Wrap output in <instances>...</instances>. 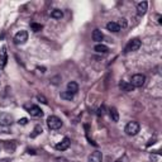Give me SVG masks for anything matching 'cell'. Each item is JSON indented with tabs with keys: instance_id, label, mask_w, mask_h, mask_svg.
<instances>
[{
	"instance_id": "1",
	"label": "cell",
	"mask_w": 162,
	"mask_h": 162,
	"mask_svg": "<svg viewBox=\"0 0 162 162\" xmlns=\"http://www.w3.org/2000/svg\"><path fill=\"white\" fill-rule=\"evenodd\" d=\"M47 125H48L49 129L56 131V129H60L62 127V120L56 115H49L47 118Z\"/></svg>"
},
{
	"instance_id": "2",
	"label": "cell",
	"mask_w": 162,
	"mask_h": 162,
	"mask_svg": "<svg viewBox=\"0 0 162 162\" xmlns=\"http://www.w3.org/2000/svg\"><path fill=\"white\" fill-rule=\"evenodd\" d=\"M139 129H141V125H139V123L138 122H134V120H132V122H129L128 124L125 125V129H124V132L128 135H135V134H138V132H139Z\"/></svg>"
},
{
	"instance_id": "3",
	"label": "cell",
	"mask_w": 162,
	"mask_h": 162,
	"mask_svg": "<svg viewBox=\"0 0 162 162\" xmlns=\"http://www.w3.org/2000/svg\"><path fill=\"white\" fill-rule=\"evenodd\" d=\"M131 81H132L131 85L133 87H142L144 85V82H146V76L143 73H135V75L132 76Z\"/></svg>"
},
{
	"instance_id": "4",
	"label": "cell",
	"mask_w": 162,
	"mask_h": 162,
	"mask_svg": "<svg viewBox=\"0 0 162 162\" xmlns=\"http://www.w3.org/2000/svg\"><path fill=\"white\" fill-rule=\"evenodd\" d=\"M141 46H142V42H141L138 38H133V39H131L128 42V45H127L125 52H135L141 48Z\"/></svg>"
},
{
	"instance_id": "5",
	"label": "cell",
	"mask_w": 162,
	"mask_h": 162,
	"mask_svg": "<svg viewBox=\"0 0 162 162\" xmlns=\"http://www.w3.org/2000/svg\"><path fill=\"white\" fill-rule=\"evenodd\" d=\"M14 123V118L9 113H0V125L10 127Z\"/></svg>"
},
{
	"instance_id": "6",
	"label": "cell",
	"mask_w": 162,
	"mask_h": 162,
	"mask_svg": "<svg viewBox=\"0 0 162 162\" xmlns=\"http://www.w3.org/2000/svg\"><path fill=\"white\" fill-rule=\"evenodd\" d=\"M28 41V32L27 31H19L18 33L14 36V43L15 45H24Z\"/></svg>"
},
{
	"instance_id": "7",
	"label": "cell",
	"mask_w": 162,
	"mask_h": 162,
	"mask_svg": "<svg viewBox=\"0 0 162 162\" xmlns=\"http://www.w3.org/2000/svg\"><path fill=\"white\" fill-rule=\"evenodd\" d=\"M25 108H27L28 113L31 114V117H43V110L41 109L38 105L36 104H32V105H25Z\"/></svg>"
},
{
	"instance_id": "8",
	"label": "cell",
	"mask_w": 162,
	"mask_h": 162,
	"mask_svg": "<svg viewBox=\"0 0 162 162\" xmlns=\"http://www.w3.org/2000/svg\"><path fill=\"white\" fill-rule=\"evenodd\" d=\"M70 144H71V139L69 137H65L60 143L56 144V149L57 151H66V149H69Z\"/></svg>"
},
{
	"instance_id": "9",
	"label": "cell",
	"mask_w": 162,
	"mask_h": 162,
	"mask_svg": "<svg viewBox=\"0 0 162 162\" xmlns=\"http://www.w3.org/2000/svg\"><path fill=\"white\" fill-rule=\"evenodd\" d=\"M103 161V153L100 151H95L87 157V162H101Z\"/></svg>"
},
{
	"instance_id": "10",
	"label": "cell",
	"mask_w": 162,
	"mask_h": 162,
	"mask_svg": "<svg viewBox=\"0 0 162 162\" xmlns=\"http://www.w3.org/2000/svg\"><path fill=\"white\" fill-rule=\"evenodd\" d=\"M148 9V3L147 1H141L137 4V13L138 15H144Z\"/></svg>"
},
{
	"instance_id": "11",
	"label": "cell",
	"mask_w": 162,
	"mask_h": 162,
	"mask_svg": "<svg viewBox=\"0 0 162 162\" xmlns=\"http://www.w3.org/2000/svg\"><path fill=\"white\" fill-rule=\"evenodd\" d=\"M4 148H5V151H7V152H10V153L15 152L17 142H15V141H5V142H4Z\"/></svg>"
},
{
	"instance_id": "12",
	"label": "cell",
	"mask_w": 162,
	"mask_h": 162,
	"mask_svg": "<svg viewBox=\"0 0 162 162\" xmlns=\"http://www.w3.org/2000/svg\"><path fill=\"white\" fill-rule=\"evenodd\" d=\"M119 89L122 91H124V93H131V91H133L134 87L131 85V82L128 81H120L119 82Z\"/></svg>"
},
{
	"instance_id": "13",
	"label": "cell",
	"mask_w": 162,
	"mask_h": 162,
	"mask_svg": "<svg viewBox=\"0 0 162 162\" xmlns=\"http://www.w3.org/2000/svg\"><path fill=\"white\" fill-rule=\"evenodd\" d=\"M67 91L71 93L72 95L77 94L79 93V84L76 81H70L69 84H67Z\"/></svg>"
},
{
	"instance_id": "14",
	"label": "cell",
	"mask_w": 162,
	"mask_h": 162,
	"mask_svg": "<svg viewBox=\"0 0 162 162\" xmlns=\"http://www.w3.org/2000/svg\"><path fill=\"white\" fill-rule=\"evenodd\" d=\"M91 37H93V41L94 42H101L103 39H104V34H103V32L100 31V29H94L93 34H91Z\"/></svg>"
},
{
	"instance_id": "15",
	"label": "cell",
	"mask_w": 162,
	"mask_h": 162,
	"mask_svg": "<svg viewBox=\"0 0 162 162\" xmlns=\"http://www.w3.org/2000/svg\"><path fill=\"white\" fill-rule=\"evenodd\" d=\"M109 117H110V119L113 120V122H118V120H119V111L117 110L115 107L109 108Z\"/></svg>"
},
{
	"instance_id": "16",
	"label": "cell",
	"mask_w": 162,
	"mask_h": 162,
	"mask_svg": "<svg viewBox=\"0 0 162 162\" xmlns=\"http://www.w3.org/2000/svg\"><path fill=\"white\" fill-rule=\"evenodd\" d=\"M94 51H95L96 53L105 55V53H108V52H109V47L105 46V45H103V43H99V45H96L95 47H94Z\"/></svg>"
},
{
	"instance_id": "17",
	"label": "cell",
	"mask_w": 162,
	"mask_h": 162,
	"mask_svg": "<svg viewBox=\"0 0 162 162\" xmlns=\"http://www.w3.org/2000/svg\"><path fill=\"white\" fill-rule=\"evenodd\" d=\"M107 29L109 32H113V33H118L120 31V27L118 25L117 22H109L107 23Z\"/></svg>"
},
{
	"instance_id": "18",
	"label": "cell",
	"mask_w": 162,
	"mask_h": 162,
	"mask_svg": "<svg viewBox=\"0 0 162 162\" xmlns=\"http://www.w3.org/2000/svg\"><path fill=\"white\" fill-rule=\"evenodd\" d=\"M0 61H1L3 66H5L8 62V52H7V48H5V47H3V48L0 49Z\"/></svg>"
},
{
	"instance_id": "19",
	"label": "cell",
	"mask_w": 162,
	"mask_h": 162,
	"mask_svg": "<svg viewBox=\"0 0 162 162\" xmlns=\"http://www.w3.org/2000/svg\"><path fill=\"white\" fill-rule=\"evenodd\" d=\"M51 17H52L53 19L60 20V19L63 18V11L61 10V9H57V8H56V9H53V10L51 11Z\"/></svg>"
},
{
	"instance_id": "20",
	"label": "cell",
	"mask_w": 162,
	"mask_h": 162,
	"mask_svg": "<svg viewBox=\"0 0 162 162\" xmlns=\"http://www.w3.org/2000/svg\"><path fill=\"white\" fill-rule=\"evenodd\" d=\"M42 132H43L42 125H41V124H37L36 127H34V129H33V133H31V138H36L37 135L42 134Z\"/></svg>"
},
{
	"instance_id": "21",
	"label": "cell",
	"mask_w": 162,
	"mask_h": 162,
	"mask_svg": "<svg viewBox=\"0 0 162 162\" xmlns=\"http://www.w3.org/2000/svg\"><path fill=\"white\" fill-rule=\"evenodd\" d=\"M60 96H61V99H63V100H72L75 95H72L71 93H69V91L66 90V91H62V93L60 94Z\"/></svg>"
},
{
	"instance_id": "22",
	"label": "cell",
	"mask_w": 162,
	"mask_h": 162,
	"mask_svg": "<svg viewBox=\"0 0 162 162\" xmlns=\"http://www.w3.org/2000/svg\"><path fill=\"white\" fill-rule=\"evenodd\" d=\"M31 29L34 32V33H37V32H41L43 29V25L39 24V23H32L31 24Z\"/></svg>"
},
{
	"instance_id": "23",
	"label": "cell",
	"mask_w": 162,
	"mask_h": 162,
	"mask_svg": "<svg viewBox=\"0 0 162 162\" xmlns=\"http://www.w3.org/2000/svg\"><path fill=\"white\" fill-rule=\"evenodd\" d=\"M118 25H119L120 28H127V25H128V22H127L125 18H122V19H119V23H118Z\"/></svg>"
},
{
	"instance_id": "24",
	"label": "cell",
	"mask_w": 162,
	"mask_h": 162,
	"mask_svg": "<svg viewBox=\"0 0 162 162\" xmlns=\"http://www.w3.org/2000/svg\"><path fill=\"white\" fill-rule=\"evenodd\" d=\"M105 110H107V109H105V105H101V107L98 109V115L99 117H103L105 114Z\"/></svg>"
},
{
	"instance_id": "25",
	"label": "cell",
	"mask_w": 162,
	"mask_h": 162,
	"mask_svg": "<svg viewBox=\"0 0 162 162\" xmlns=\"http://www.w3.org/2000/svg\"><path fill=\"white\" fill-rule=\"evenodd\" d=\"M37 100H38V101H41V103H42V104H48V101H47V99L45 98V96H43V95H37Z\"/></svg>"
},
{
	"instance_id": "26",
	"label": "cell",
	"mask_w": 162,
	"mask_h": 162,
	"mask_svg": "<svg viewBox=\"0 0 162 162\" xmlns=\"http://www.w3.org/2000/svg\"><path fill=\"white\" fill-rule=\"evenodd\" d=\"M61 81V76H56V77H52L51 79V82L53 85H58V82Z\"/></svg>"
},
{
	"instance_id": "27",
	"label": "cell",
	"mask_w": 162,
	"mask_h": 162,
	"mask_svg": "<svg viewBox=\"0 0 162 162\" xmlns=\"http://www.w3.org/2000/svg\"><path fill=\"white\" fill-rule=\"evenodd\" d=\"M18 123H19V124H22V125H25L28 123V119H27V118H22V119L18 120Z\"/></svg>"
},
{
	"instance_id": "28",
	"label": "cell",
	"mask_w": 162,
	"mask_h": 162,
	"mask_svg": "<svg viewBox=\"0 0 162 162\" xmlns=\"http://www.w3.org/2000/svg\"><path fill=\"white\" fill-rule=\"evenodd\" d=\"M27 152L29 153V155H31V153H32V155H36V151H34V149H28Z\"/></svg>"
},
{
	"instance_id": "29",
	"label": "cell",
	"mask_w": 162,
	"mask_h": 162,
	"mask_svg": "<svg viewBox=\"0 0 162 162\" xmlns=\"http://www.w3.org/2000/svg\"><path fill=\"white\" fill-rule=\"evenodd\" d=\"M157 19H158V24H161V23H162V18H161V15H157Z\"/></svg>"
},
{
	"instance_id": "30",
	"label": "cell",
	"mask_w": 162,
	"mask_h": 162,
	"mask_svg": "<svg viewBox=\"0 0 162 162\" xmlns=\"http://www.w3.org/2000/svg\"><path fill=\"white\" fill-rule=\"evenodd\" d=\"M117 162H122V161H117Z\"/></svg>"
}]
</instances>
